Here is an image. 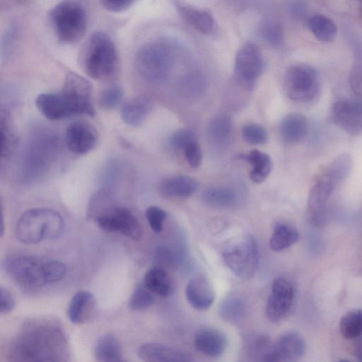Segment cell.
<instances>
[{
    "instance_id": "15",
    "label": "cell",
    "mask_w": 362,
    "mask_h": 362,
    "mask_svg": "<svg viewBox=\"0 0 362 362\" xmlns=\"http://www.w3.org/2000/svg\"><path fill=\"white\" fill-rule=\"evenodd\" d=\"M333 122L347 134L356 136L362 133V100H341L332 107Z\"/></svg>"
},
{
    "instance_id": "2",
    "label": "cell",
    "mask_w": 362,
    "mask_h": 362,
    "mask_svg": "<svg viewBox=\"0 0 362 362\" xmlns=\"http://www.w3.org/2000/svg\"><path fill=\"white\" fill-rule=\"evenodd\" d=\"M351 168V158L347 153L338 156L323 170L310 189L307 216L315 226L323 225L329 199L334 191L344 182Z\"/></svg>"
},
{
    "instance_id": "29",
    "label": "cell",
    "mask_w": 362,
    "mask_h": 362,
    "mask_svg": "<svg viewBox=\"0 0 362 362\" xmlns=\"http://www.w3.org/2000/svg\"><path fill=\"white\" fill-rule=\"evenodd\" d=\"M95 357L100 362H122V348L117 338L108 333L100 336L95 346Z\"/></svg>"
},
{
    "instance_id": "19",
    "label": "cell",
    "mask_w": 362,
    "mask_h": 362,
    "mask_svg": "<svg viewBox=\"0 0 362 362\" xmlns=\"http://www.w3.org/2000/svg\"><path fill=\"white\" fill-rule=\"evenodd\" d=\"M173 3L181 18L200 33L213 35L216 32V22L209 11L191 6L181 0H173Z\"/></svg>"
},
{
    "instance_id": "4",
    "label": "cell",
    "mask_w": 362,
    "mask_h": 362,
    "mask_svg": "<svg viewBox=\"0 0 362 362\" xmlns=\"http://www.w3.org/2000/svg\"><path fill=\"white\" fill-rule=\"evenodd\" d=\"M59 140L47 129H35L28 139L21 160V177L33 181L40 177L56 158Z\"/></svg>"
},
{
    "instance_id": "36",
    "label": "cell",
    "mask_w": 362,
    "mask_h": 362,
    "mask_svg": "<svg viewBox=\"0 0 362 362\" xmlns=\"http://www.w3.org/2000/svg\"><path fill=\"white\" fill-rule=\"evenodd\" d=\"M341 335L348 339H355L362 334V309L346 313L339 322Z\"/></svg>"
},
{
    "instance_id": "28",
    "label": "cell",
    "mask_w": 362,
    "mask_h": 362,
    "mask_svg": "<svg viewBox=\"0 0 362 362\" xmlns=\"http://www.w3.org/2000/svg\"><path fill=\"white\" fill-rule=\"evenodd\" d=\"M237 158L249 163L252 169L250 172V179L255 183L262 182L269 175L272 168V161L270 156L261 151L252 150L247 153L237 155Z\"/></svg>"
},
{
    "instance_id": "35",
    "label": "cell",
    "mask_w": 362,
    "mask_h": 362,
    "mask_svg": "<svg viewBox=\"0 0 362 362\" xmlns=\"http://www.w3.org/2000/svg\"><path fill=\"white\" fill-rule=\"evenodd\" d=\"M245 346L246 356L250 361L264 362L272 342L267 336L259 334L248 338Z\"/></svg>"
},
{
    "instance_id": "20",
    "label": "cell",
    "mask_w": 362,
    "mask_h": 362,
    "mask_svg": "<svg viewBox=\"0 0 362 362\" xmlns=\"http://www.w3.org/2000/svg\"><path fill=\"white\" fill-rule=\"evenodd\" d=\"M185 296L188 303L197 310H206L213 304L215 293L210 281L204 276H196L187 284Z\"/></svg>"
},
{
    "instance_id": "32",
    "label": "cell",
    "mask_w": 362,
    "mask_h": 362,
    "mask_svg": "<svg viewBox=\"0 0 362 362\" xmlns=\"http://www.w3.org/2000/svg\"><path fill=\"white\" fill-rule=\"evenodd\" d=\"M246 313V303L243 298L238 296H230L225 298L218 308V314L221 319L230 323L242 321Z\"/></svg>"
},
{
    "instance_id": "13",
    "label": "cell",
    "mask_w": 362,
    "mask_h": 362,
    "mask_svg": "<svg viewBox=\"0 0 362 362\" xmlns=\"http://www.w3.org/2000/svg\"><path fill=\"white\" fill-rule=\"evenodd\" d=\"M264 62L259 49L252 42H246L237 52L234 72L237 79L245 86L251 88L261 76Z\"/></svg>"
},
{
    "instance_id": "7",
    "label": "cell",
    "mask_w": 362,
    "mask_h": 362,
    "mask_svg": "<svg viewBox=\"0 0 362 362\" xmlns=\"http://www.w3.org/2000/svg\"><path fill=\"white\" fill-rule=\"evenodd\" d=\"M81 62L87 75L93 79L111 76L117 64V52L112 38L101 31L93 33L83 47Z\"/></svg>"
},
{
    "instance_id": "47",
    "label": "cell",
    "mask_w": 362,
    "mask_h": 362,
    "mask_svg": "<svg viewBox=\"0 0 362 362\" xmlns=\"http://www.w3.org/2000/svg\"><path fill=\"white\" fill-rule=\"evenodd\" d=\"M16 306L13 296L6 288H0V313L7 314L11 312Z\"/></svg>"
},
{
    "instance_id": "17",
    "label": "cell",
    "mask_w": 362,
    "mask_h": 362,
    "mask_svg": "<svg viewBox=\"0 0 362 362\" xmlns=\"http://www.w3.org/2000/svg\"><path fill=\"white\" fill-rule=\"evenodd\" d=\"M305 351V342L296 332H287L272 343V349L264 362L295 361L301 358Z\"/></svg>"
},
{
    "instance_id": "40",
    "label": "cell",
    "mask_w": 362,
    "mask_h": 362,
    "mask_svg": "<svg viewBox=\"0 0 362 362\" xmlns=\"http://www.w3.org/2000/svg\"><path fill=\"white\" fill-rule=\"evenodd\" d=\"M242 135L244 141L251 145H262L268 139L266 129L255 123L245 124L242 129Z\"/></svg>"
},
{
    "instance_id": "39",
    "label": "cell",
    "mask_w": 362,
    "mask_h": 362,
    "mask_svg": "<svg viewBox=\"0 0 362 362\" xmlns=\"http://www.w3.org/2000/svg\"><path fill=\"white\" fill-rule=\"evenodd\" d=\"M152 293L144 284H137L129 301V308L132 310H144L154 303Z\"/></svg>"
},
{
    "instance_id": "10",
    "label": "cell",
    "mask_w": 362,
    "mask_h": 362,
    "mask_svg": "<svg viewBox=\"0 0 362 362\" xmlns=\"http://www.w3.org/2000/svg\"><path fill=\"white\" fill-rule=\"evenodd\" d=\"M284 88L287 96L296 103L315 101L321 92V82L317 70L312 66L299 64L286 71Z\"/></svg>"
},
{
    "instance_id": "33",
    "label": "cell",
    "mask_w": 362,
    "mask_h": 362,
    "mask_svg": "<svg viewBox=\"0 0 362 362\" xmlns=\"http://www.w3.org/2000/svg\"><path fill=\"white\" fill-rule=\"evenodd\" d=\"M308 26L313 34L322 42L332 41L337 33L334 22L320 14L310 16L308 21Z\"/></svg>"
},
{
    "instance_id": "31",
    "label": "cell",
    "mask_w": 362,
    "mask_h": 362,
    "mask_svg": "<svg viewBox=\"0 0 362 362\" xmlns=\"http://www.w3.org/2000/svg\"><path fill=\"white\" fill-rule=\"evenodd\" d=\"M298 239L299 233L294 227L277 223L269 240V247L275 252L282 251L292 246Z\"/></svg>"
},
{
    "instance_id": "27",
    "label": "cell",
    "mask_w": 362,
    "mask_h": 362,
    "mask_svg": "<svg viewBox=\"0 0 362 362\" xmlns=\"http://www.w3.org/2000/svg\"><path fill=\"white\" fill-rule=\"evenodd\" d=\"M203 202L209 206L218 209L234 208L239 197L236 190L230 187L216 186L206 189L202 194Z\"/></svg>"
},
{
    "instance_id": "30",
    "label": "cell",
    "mask_w": 362,
    "mask_h": 362,
    "mask_svg": "<svg viewBox=\"0 0 362 362\" xmlns=\"http://www.w3.org/2000/svg\"><path fill=\"white\" fill-rule=\"evenodd\" d=\"M152 293L162 297L169 296L173 289L172 281L163 268L154 267L144 274V284Z\"/></svg>"
},
{
    "instance_id": "5",
    "label": "cell",
    "mask_w": 362,
    "mask_h": 362,
    "mask_svg": "<svg viewBox=\"0 0 362 362\" xmlns=\"http://www.w3.org/2000/svg\"><path fill=\"white\" fill-rule=\"evenodd\" d=\"M170 42L156 39L146 42L135 56V67L146 81L159 83L170 75L174 63V49Z\"/></svg>"
},
{
    "instance_id": "1",
    "label": "cell",
    "mask_w": 362,
    "mask_h": 362,
    "mask_svg": "<svg viewBox=\"0 0 362 362\" xmlns=\"http://www.w3.org/2000/svg\"><path fill=\"white\" fill-rule=\"evenodd\" d=\"M62 330L44 321L26 324L13 339L11 357L14 361H60L67 346Z\"/></svg>"
},
{
    "instance_id": "41",
    "label": "cell",
    "mask_w": 362,
    "mask_h": 362,
    "mask_svg": "<svg viewBox=\"0 0 362 362\" xmlns=\"http://www.w3.org/2000/svg\"><path fill=\"white\" fill-rule=\"evenodd\" d=\"M123 90L118 86H113L103 90L99 97V104L105 110L115 108L122 100Z\"/></svg>"
},
{
    "instance_id": "18",
    "label": "cell",
    "mask_w": 362,
    "mask_h": 362,
    "mask_svg": "<svg viewBox=\"0 0 362 362\" xmlns=\"http://www.w3.org/2000/svg\"><path fill=\"white\" fill-rule=\"evenodd\" d=\"M139 358L146 362H192L193 356L184 350L160 343L150 342L141 346Z\"/></svg>"
},
{
    "instance_id": "3",
    "label": "cell",
    "mask_w": 362,
    "mask_h": 362,
    "mask_svg": "<svg viewBox=\"0 0 362 362\" xmlns=\"http://www.w3.org/2000/svg\"><path fill=\"white\" fill-rule=\"evenodd\" d=\"M5 269L20 286L37 288L62 280L66 272L61 262L33 255H18L7 259Z\"/></svg>"
},
{
    "instance_id": "48",
    "label": "cell",
    "mask_w": 362,
    "mask_h": 362,
    "mask_svg": "<svg viewBox=\"0 0 362 362\" xmlns=\"http://www.w3.org/2000/svg\"><path fill=\"white\" fill-rule=\"evenodd\" d=\"M291 11L297 16H301L304 13V6L300 2H293L291 5Z\"/></svg>"
},
{
    "instance_id": "37",
    "label": "cell",
    "mask_w": 362,
    "mask_h": 362,
    "mask_svg": "<svg viewBox=\"0 0 362 362\" xmlns=\"http://www.w3.org/2000/svg\"><path fill=\"white\" fill-rule=\"evenodd\" d=\"M232 130L230 118L226 115L214 117L208 127L210 137L216 142L221 143L228 139Z\"/></svg>"
},
{
    "instance_id": "11",
    "label": "cell",
    "mask_w": 362,
    "mask_h": 362,
    "mask_svg": "<svg viewBox=\"0 0 362 362\" xmlns=\"http://www.w3.org/2000/svg\"><path fill=\"white\" fill-rule=\"evenodd\" d=\"M93 218L98 226L107 232L119 233L134 240H139L142 237V228L139 220L127 208L112 203Z\"/></svg>"
},
{
    "instance_id": "24",
    "label": "cell",
    "mask_w": 362,
    "mask_h": 362,
    "mask_svg": "<svg viewBox=\"0 0 362 362\" xmlns=\"http://www.w3.org/2000/svg\"><path fill=\"white\" fill-rule=\"evenodd\" d=\"M198 182L192 177L174 175L163 179L159 184V192L166 197L187 198L197 189Z\"/></svg>"
},
{
    "instance_id": "6",
    "label": "cell",
    "mask_w": 362,
    "mask_h": 362,
    "mask_svg": "<svg viewBox=\"0 0 362 362\" xmlns=\"http://www.w3.org/2000/svg\"><path fill=\"white\" fill-rule=\"evenodd\" d=\"M63 226V218L56 211L35 208L21 214L16 225L15 234L22 243L37 244L43 240L57 238Z\"/></svg>"
},
{
    "instance_id": "42",
    "label": "cell",
    "mask_w": 362,
    "mask_h": 362,
    "mask_svg": "<svg viewBox=\"0 0 362 362\" xmlns=\"http://www.w3.org/2000/svg\"><path fill=\"white\" fill-rule=\"evenodd\" d=\"M196 132L188 128H182L175 132L169 139V145L173 149L183 150L190 143L198 141Z\"/></svg>"
},
{
    "instance_id": "21",
    "label": "cell",
    "mask_w": 362,
    "mask_h": 362,
    "mask_svg": "<svg viewBox=\"0 0 362 362\" xmlns=\"http://www.w3.org/2000/svg\"><path fill=\"white\" fill-rule=\"evenodd\" d=\"M194 344L196 349L204 355L218 357L225 351L227 346V339L218 329L203 328L196 333Z\"/></svg>"
},
{
    "instance_id": "22",
    "label": "cell",
    "mask_w": 362,
    "mask_h": 362,
    "mask_svg": "<svg viewBox=\"0 0 362 362\" xmlns=\"http://www.w3.org/2000/svg\"><path fill=\"white\" fill-rule=\"evenodd\" d=\"M153 101L146 95L136 96L125 103L120 110L122 121L129 126L141 125L153 108Z\"/></svg>"
},
{
    "instance_id": "25",
    "label": "cell",
    "mask_w": 362,
    "mask_h": 362,
    "mask_svg": "<svg viewBox=\"0 0 362 362\" xmlns=\"http://www.w3.org/2000/svg\"><path fill=\"white\" fill-rule=\"evenodd\" d=\"M35 105L40 112L49 120L71 117L59 93L39 94L35 100Z\"/></svg>"
},
{
    "instance_id": "8",
    "label": "cell",
    "mask_w": 362,
    "mask_h": 362,
    "mask_svg": "<svg viewBox=\"0 0 362 362\" xmlns=\"http://www.w3.org/2000/svg\"><path fill=\"white\" fill-rule=\"evenodd\" d=\"M49 20L57 38L65 45L77 42L86 31V11L76 1L58 3L50 10Z\"/></svg>"
},
{
    "instance_id": "12",
    "label": "cell",
    "mask_w": 362,
    "mask_h": 362,
    "mask_svg": "<svg viewBox=\"0 0 362 362\" xmlns=\"http://www.w3.org/2000/svg\"><path fill=\"white\" fill-rule=\"evenodd\" d=\"M60 94L71 116L95 115L91 101L92 86L82 76L71 71L67 73Z\"/></svg>"
},
{
    "instance_id": "49",
    "label": "cell",
    "mask_w": 362,
    "mask_h": 362,
    "mask_svg": "<svg viewBox=\"0 0 362 362\" xmlns=\"http://www.w3.org/2000/svg\"><path fill=\"white\" fill-rule=\"evenodd\" d=\"M4 233V214L1 210V219H0V236L2 237Z\"/></svg>"
},
{
    "instance_id": "26",
    "label": "cell",
    "mask_w": 362,
    "mask_h": 362,
    "mask_svg": "<svg viewBox=\"0 0 362 362\" xmlns=\"http://www.w3.org/2000/svg\"><path fill=\"white\" fill-rule=\"evenodd\" d=\"M306 117L300 113H291L284 117L280 124L282 139L289 144L300 143L308 132Z\"/></svg>"
},
{
    "instance_id": "16",
    "label": "cell",
    "mask_w": 362,
    "mask_h": 362,
    "mask_svg": "<svg viewBox=\"0 0 362 362\" xmlns=\"http://www.w3.org/2000/svg\"><path fill=\"white\" fill-rule=\"evenodd\" d=\"M66 143L71 152L84 155L94 148L98 141L95 127L86 121L71 123L66 129Z\"/></svg>"
},
{
    "instance_id": "46",
    "label": "cell",
    "mask_w": 362,
    "mask_h": 362,
    "mask_svg": "<svg viewBox=\"0 0 362 362\" xmlns=\"http://www.w3.org/2000/svg\"><path fill=\"white\" fill-rule=\"evenodd\" d=\"M137 0H100L101 5L113 13L124 11L131 7Z\"/></svg>"
},
{
    "instance_id": "34",
    "label": "cell",
    "mask_w": 362,
    "mask_h": 362,
    "mask_svg": "<svg viewBox=\"0 0 362 362\" xmlns=\"http://www.w3.org/2000/svg\"><path fill=\"white\" fill-rule=\"evenodd\" d=\"M9 115L1 112L0 117L1 156L7 158L13 152L17 144V137Z\"/></svg>"
},
{
    "instance_id": "43",
    "label": "cell",
    "mask_w": 362,
    "mask_h": 362,
    "mask_svg": "<svg viewBox=\"0 0 362 362\" xmlns=\"http://www.w3.org/2000/svg\"><path fill=\"white\" fill-rule=\"evenodd\" d=\"M145 214L151 230L156 233H160L167 217L166 212L158 206H151L146 209Z\"/></svg>"
},
{
    "instance_id": "9",
    "label": "cell",
    "mask_w": 362,
    "mask_h": 362,
    "mask_svg": "<svg viewBox=\"0 0 362 362\" xmlns=\"http://www.w3.org/2000/svg\"><path fill=\"white\" fill-rule=\"evenodd\" d=\"M223 262L238 278H252L258 267L259 250L255 239L250 235L235 238L222 252Z\"/></svg>"
},
{
    "instance_id": "44",
    "label": "cell",
    "mask_w": 362,
    "mask_h": 362,
    "mask_svg": "<svg viewBox=\"0 0 362 362\" xmlns=\"http://www.w3.org/2000/svg\"><path fill=\"white\" fill-rule=\"evenodd\" d=\"M185 159L192 168H198L202 160V151L198 141H193L184 149Z\"/></svg>"
},
{
    "instance_id": "38",
    "label": "cell",
    "mask_w": 362,
    "mask_h": 362,
    "mask_svg": "<svg viewBox=\"0 0 362 362\" xmlns=\"http://www.w3.org/2000/svg\"><path fill=\"white\" fill-rule=\"evenodd\" d=\"M258 32L261 38L270 45L274 47L282 46L284 32L277 22L272 20L263 21L259 27Z\"/></svg>"
},
{
    "instance_id": "23",
    "label": "cell",
    "mask_w": 362,
    "mask_h": 362,
    "mask_svg": "<svg viewBox=\"0 0 362 362\" xmlns=\"http://www.w3.org/2000/svg\"><path fill=\"white\" fill-rule=\"evenodd\" d=\"M96 308L94 295L88 291H78L71 298L67 310L69 320L74 324H83L93 315Z\"/></svg>"
},
{
    "instance_id": "45",
    "label": "cell",
    "mask_w": 362,
    "mask_h": 362,
    "mask_svg": "<svg viewBox=\"0 0 362 362\" xmlns=\"http://www.w3.org/2000/svg\"><path fill=\"white\" fill-rule=\"evenodd\" d=\"M349 83L352 91L362 98V59L354 65L350 75Z\"/></svg>"
},
{
    "instance_id": "14",
    "label": "cell",
    "mask_w": 362,
    "mask_h": 362,
    "mask_svg": "<svg viewBox=\"0 0 362 362\" xmlns=\"http://www.w3.org/2000/svg\"><path fill=\"white\" fill-rule=\"evenodd\" d=\"M294 300V288L284 278L276 279L266 306L267 318L272 322L281 321L289 313Z\"/></svg>"
}]
</instances>
